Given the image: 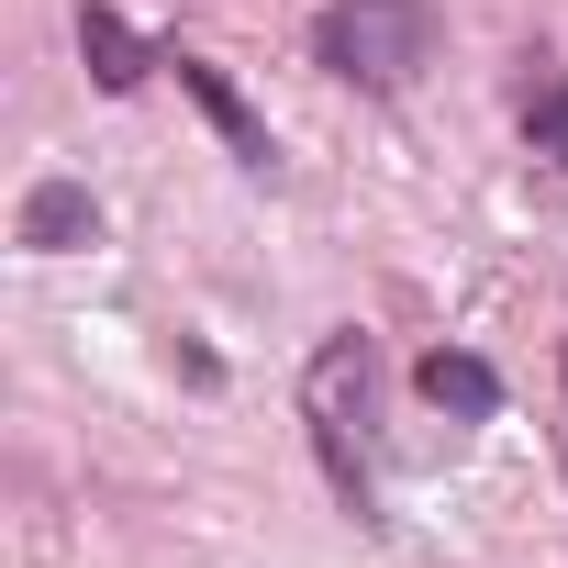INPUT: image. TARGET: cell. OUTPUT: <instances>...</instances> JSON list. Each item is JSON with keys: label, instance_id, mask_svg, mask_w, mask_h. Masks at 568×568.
<instances>
[{"label": "cell", "instance_id": "6da1fadb", "mask_svg": "<svg viewBox=\"0 0 568 568\" xmlns=\"http://www.w3.org/2000/svg\"><path fill=\"white\" fill-rule=\"evenodd\" d=\"M368 390H379V357L368 335H324L313 368H302V424H313V457L335 479V501L357 524H379V468H368Z\"/></svg>", "mask_w": 568, "mask_h": 568}, {"label": "cell", "instance_id": "7a4b0ae2", "mask_svg": "<svg viewBox=\"0 0 568 568\" xmlns=\"http://www.w3.org/2000/svg\"><path fill=\"white\" fill-rule=\"evenodd\" d=\"M313 57L346 90H413V68L435 57V0H335L313 23Z\"/></svg>", "mask_w": 568, "mask_h": 568}, {"label": "cell", "instance_id": "3957f363", "mask_svg": "<svg viewBox=\"0 0 568 568\" xmlns=\"http://www.w3.org/2000/svg\"><path fill=\"white\" fill-rule=\"evenodd\" d=\"M168 68H179V90H190V101L212 112V134L234 145V168H245V179H278V145H267V123H256V112L234 101V79H223L212 57H168Z\"/></svg>", "mask_w": 568, "mask_h": 568}, {"label": "cell", "instance_id": "277c9868", "mask_svg": "<svg viewBox=\"0 0 568 568\" xmlns=\"http://www.w3.org/2000/svg\"><path fill=\"white\" fill-rule=\"evenodd\" d=\"M101 234V201L79 190V179H34L23 190V245L34 256H68V245H90Z\"/></svg>", "mask_w": 568, "mask_h": 568}, {"label": "cell", "instance_id": "5b68a950", "mask_svg": "<svg viewBox=\"0 0 568 568\" xmlns=\"http://www.w3.org/2000/svg\"><path fill=\"white\" fill-rule=\"evenodd\" d=\"M79 57H90L101 90H145V68H168V57H145V34H134L123 12H101V0L79 12Z\"/></svg>", "mask_w": 568, "mask_h": 568}, {"label": "cell", "instance_id": "8992f818", "mask_svg": "<svg viewBox=\"0 0 568 568\" xmlns=\"http://www.w3.org/2000/svg\"><path fill=\"white\" fill-rule=\"evenodd\" d=\"M413 379H424V402H435V413H468V424H490V413H501V379H490L468 346H435Z\"/></svg>", "mask_w": 568, "mask_h": 568}, {"label": "cell", "instance_id": "52a82bcc", "mask_svg": "<svg viewBox=\"0 0 568 568\" xmlns=\"http://www.w3.org/2000/svg\"><path fill=\"white\" fill-rule=\"evenodd\" d=\"M524 134H535V156H557V168H568V79H546V90H535Z\"/></svg>", "mask_w": 568, "mask_h": 568}]
</instances>
